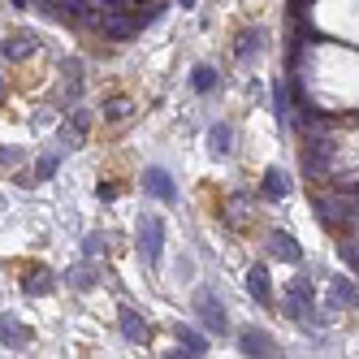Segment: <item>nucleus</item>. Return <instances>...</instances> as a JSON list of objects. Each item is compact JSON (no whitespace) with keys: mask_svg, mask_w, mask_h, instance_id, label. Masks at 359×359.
Returning a JSON list of instances; mask_svg holds the SVG:
<instances>
[{"mask_svg":"<svg viewBox=\"0 0 359 359\" xmlns=\"http://www.w3.org/2000/svg\"><path fill=\"white\" fill-rule=\"evenodd\" d=\"M247 290H251V299H255V303H264V307L273 303V290H269V269H264V264H251V269H247Z\"/></svg>","mask_w":359,"mask_h":359,"instance_id":"obj_8","label":"nucleus"},{"mask_svg":"<svg viewBox=\"0 0 359 359\" xmlns=\"http://www.w3.org/2000/svg\"><path fill=\"white\" fill-rule=\"evenodd\" d=\"M22 290H27V294H53V273H48V269L27 273V277H22Z\"/></svg>","mask_w":359,"mask_h":359,"instance_id":"obj_16","label":"nucleus"},{"mask_svg":"<svg viewBox=\"0 0 359 359\" xmlns=\"http://www.w3.org/2000/svg\"><path fill=\"white\" fill-rule=\"evenodd\" d=\"M100 251H104V238L91 234V238H87V255H100Z\"/></svg>","mask_w":359,"mask_h":359,"instance_id":"obj_29","label":"nucleus"},{"mask_svg":"<svg viewBox=\"0 0 359 359\" xmlns=\"http://www.w3.org/2000/svg\"><path fill=\"white\" fill-rule=\"evenodd\" d=\"M13 5H18V9H27V0H13Z\"/></svg>","mask_w":359,"mask_h":359,"instance_id":"obj_30","label":"nucleus"},{"mask_svg":"<svg viewBox=\"0 0 359 359\" xmlns=\"http://www.w3.org/2000/svg\"><path fill=\"white\" fill-rule=\"evenodd\" d=\"M177 342H182V355H187V359H199L203 351H208V342H203L191 325H177Z\"/></svg>","mask_w":359,"mask_h":359,"instance_id":"obj_15","label":"nucleus"},{"mask_svg":"<svg viewBox=\"0 0 359 359\" xmlns=\"http://www.w3.org/2000/svg\"><path fill=\"white\" fill-rule=\"evenodd\" d=\"M121 333H126L130 342H143V338H147V320H143L139 312H130V307H126V312H121Z\"/></svg>","mask_w":359,"mask_h":359,"instance_id":"obj_17","label":"nucleus"},{"mask_svg":"<svg viewBox=\"0 0 359 359\" xmlns=\"http://www.w3.org/2000/svg\"><path fill=\"white\" fill-rule=\"evenodd\" d=\"M91 5H100L104 13H121V9H126V0H91Z\"/></svg>","mask_w":359,"mask_h":359,"instance_id":"obj_28","label":"nucleus"},{"mask_svg":"<svg viewBox=\"0 0 359 359\" xmlns=\"http://www.w3.org/2000/svg\"><path fill=\"white\" fill-rule=\"evenodd\" d=\"M329 156H333V143L329 139H312V147L303 151V169H307V177H325L329 173Z\"/></svg>","mask_w":359,"mask_h":359,"instance_id":"obj_5","label":"nucleus"},{"mask_svg":"<svg viewBox=\"0 0 359 359\" xmlns=\"http://www.w3.org/2000/svg\"><path fill=\"white\" fill-rule=\"evenodd\" d=\"M43 5L48 9H65V13H74V18H91V5H87V0H43Z\"/></svg>","mask_w":359,"mask_h":359,"instance_id":"obj_22","label":"nucleus"},{"mask_svg":"<svg viewBox=\"0 0 359 359\" xmlns=\"http://www.w3.org/2000/svg\"><path fill=\"white\" fill-rule=\"evenodd\" d=\"M260 39H264L260 31H243V35H238V57H243V61L255 57V53H260Z\"/></svg>","mask_w":359,"mask_h":359,"instance_id":"obj_23","label":"nucleus"},{"mask_svg":"<svg viewBox=\"0 0 359 359\" xmlns=\"http://www.w3.org/2000/svg\"><path fill=\"white\" fill-rule=\"evenodd\" d=\"M109 117H113V121L130 117V100H113V104H109Z\"/></svg>","mask_w":359,"mask_h":359,"instance_id":"obj_26","label":"nucleus"},{"mask_svg":"<svg viewBox=\"0 0 359 359\" xmlns=\"http://www.w3.org/2000/svg\"><path fill=\"white\" fill-rule=\"evenodd\" d=\"M238 346H243V355H251V359H264V355H277V342L269 338V333H260V329H243V338H238Z\"/></svg>","mask_w":359,"mask_h":359,"instance_id":"obj_7","label":"nucleus"},{"mask_svg":"<svg viewBox=\"0 0 359 359\" xmlns=\"http://www.w3.org/2000/svg\"><path fill=\"white\" fill-rule=\"evenodd\" d=\"M135 31H139V22H135V18H126V9L104 18V35H109V39H130Z\"/></svg>","mask_w":359,"mask_h":359,"instance_id":"obj_11","label":"nucleus"},{"mask_svg":"<svg viewBox=\"0 0 359 359\" xmlns=\"http://www.w3.org/2000/svg\"><path fill=\"white\" fill-rule=\"evenodd\" d=\"M143 187H147L151 199H161V203H173V199H177V187H173V177H169L165 169H147V173H143Z\"/></svg>","mask_w":359,"mask_h":359,"instance_id":"obj_6","label":"nucleus"},{"mask_svg":"<svg viewBox=\"0 0 359 359\" xmlns=\"http://www.w3.org/2000/svg\"><path fill=\"white\" fill-rule=\"evenodd\" d=\"M316 217H320V225H329V229H338V225H355V195L351 191H338V195H320L316 199Z\"/></svg>","mask_w":359,"mask_h":359,"instance_id":"obj_1","label":"nucleus"},{"mask_svg":"<svg viewBox=\"0 0 359 359\" xmlns=\"http://www.w3.org/2000/svg\"><path fill=\"white\" fill-rule=\"evenodd\" d=\"M273 117L281 121V117H290V91H286V83H273Z\"/></svg>","mask_w":359,"mask_h":359,"instance_id":"obj_21","label":"nucleus"},{"mask_svg":"<svg viewBox=\"0 0 359 359\" xmlns=\"http://www.w3.org/2000/svg\"><path fill=\"white\" fill-rule=\"evenodd\" d=\"M135 5H151V0H135Z\"/></svg>","mask_w":359,"mask_h":359,"instance_id":"obj_31","label":"nucleus"},{"mask_svg":"<svg viewBox=\"0 0 359 359\" xmlns=\"http://www.w3.org/2000/svg\"><path fill=\"white\" fill-rule=\"evenodd\" d=\"M243 221H251V203L243 195H234L229 199V225H243Z\"/></svg>","mask_w":359,"mask_h":359,"instance_id":"obj_24","label":"nucleus"},{"mask_svg":"<svg viewBox=\"0 0 359 359\" xmlns=\"http://www.w3.org/2000/svg\"><path fill=\"white\" fill-rule=\"evenodd\" d=\"M139 251H143V260L147 264H156L161 260V251H165V225H161V217H143L139 221Z\"/></svg>","mask_w":359,"mask_h":359,"instance_id":"obj_4","label":"nucleus"},{"mask_svg":"<svg viewBox=\"0 0 359 359\" xmlns=\"http://www.w3.org/2000/svg\"><path fill=\"white\" fill-rule=\"evenodd\" d=\"M260 191H264V199H286V195L294 191V182H290V177L281 173V169H269V173H264V187H260Z\"/></svg>","mask_w":359,"mask_h":359,"instance_id":"obj_12","label":"nucleus"},{"mask_svg":"<svg viewBox=\"0 0 359 359\" xmlns=\"http://www.w3.org/2000/svg\"><path fill=\"white\" fill-rule=\"evenodd\" d=\"M0 53H5V61H27L35 53V39L31 35H9L5 43H0Z\"/></svg>","mask_w":359,"mask_h":359,"instance_id":"obj_13","label":"nucleus"},{"mask_svg":"<svg viewBox=\"0 0 359 359\" xmlns=\"http://www.w3.org/2000/svg\"><path fill=\"white\" fill-rule=\"evenodd\" d=\"M0 342H5V346H27L31 342V329L22 325L18 316H0Z\"/></svg>","mask_w":359,"mask_h":359,"instance_id":"obj_10","label":"nucleus"},{"mask_svg":"<svg viewBox=\"0 0 359 359\" xmlns=\"http://www.w3.org/2000/svg\"><path fill=\"white\" fill-rule=\"evenodd\" d=\"M269 251L277 255V260H286V264H299V260H303L299 243H294L290 234H281V229H277V234H269Z\"/></svg>","mask_w":359,"mask_h":359,"instance_id":"obj_9","label":"nucleus"},{"mask_svg":"<svg viewBox=\"0 0 359 359\" xmlns=\"http://www.w3.org/2000/svg\"><path fill=\"white\" fill-rule=\"evenodd\" d=\"M229 147H234V130H229L225 121H217L208 130V151H212V156H229Z\"/></svg>","mask_w":359,"mask_h":359,"instance_id":"obj_14","label":"nucleus"},{"mask_svg":"<svg viewBox=\"0 0 359 359\" xmlns=\"http://www.w3.org/2000/svg\"><path fill=\"white\" fill-rule=\"evenodd\" d=\"M65 281H69L74 290H91L95 281H100V273H95L91 264H79V269H69V273H65Z\"/></svg>","mask_w":359,"mask_h":359,"instance_id":"obj_18","label":"nucleus"},{"mask_svg":"<svg viewBox=\"0 0 359 359\" xmlns=\"http://www.w3.org/2000/svg\"><path fill=\"white\" fill-rule=\"evenodd\" d=\"M191 87H195L199 95H208V91L217 87V69H212V65H199V69L191 74Z\"/></svg>","mask_w":359,"mask_h":359,"instance_id":"obj_20","label":"nucleus"},{"mask_svg":"<svg viewBox=\"0 0 359 359\" xmlns=\"http://www.w3.org/2000/svg\"><path fill=\"white\" fill-rule=\"evenodd\" d=\"M195 312H199V320L212 329V338H225L229 333V316H225V303L212 294V290H199L195 294Z\"/></svg>","mask_w":359,"mask_h":359,"instance_id":"obj_3","label":"nucleus"},{"mask_svg":"<svg viewBox=\"0 0 359 359\" xmlns=\"http://www.w3.org/2000/svg\"><path fill=\"white\" fill-rule=\"evenodd\" d=\"M333 307H338V312L355 307V281H346V277H338V281H333Z\"/></svg>","mask_w":359,"mask_h":359,"instance_id":"obj_19","label":"nucleus"},{"mask_svg":"<svg viewBox=\"0 0 359 359\" xmlns=\"http://www.w3.org/2000/svg\"><path fill=\"white\" fill-rule=\"evenodd\" d=\"M57 165H61V156H43V161H39V182H43V177H53Z\"/></svg>","mask_w":359,"mask_h":359,"instance_id":"obj_27","label":"nucleus"},{"mask_svg":"<svg viewBox=\"0 0 359 359\" xmlns=\"http://www.w3.org/2000/svg\"><path fill=\"white\" fill-rule=\"evenodd\" d=\"M338 255H342V264H351V273H355V264H359V251H355V238H346V243L338 247Z\"/></svg>","mask_w":359,"mask_h":359,"instance_id":"obj_25","label":"nucleus"},{"mask_svg":"<svg viewBox=\"0 0 359 359\" xmlns=\"http://www.w3.org/2000/svg\"><path fill=\"white\" fill-rule=\"evenodd\" d=\"M286 312L294 320H312L316 316V286L307 277H294L290 286H286Z\"/></svg>","mask_w":359,"mask_h":359,"instance_id":"obj_2","label":"nucleus"}]
</instances>
